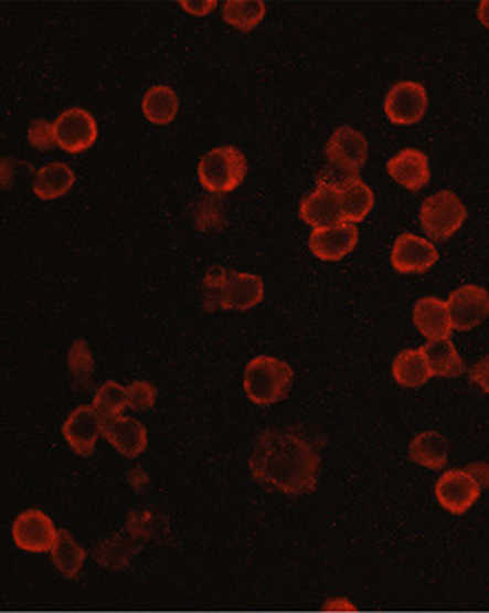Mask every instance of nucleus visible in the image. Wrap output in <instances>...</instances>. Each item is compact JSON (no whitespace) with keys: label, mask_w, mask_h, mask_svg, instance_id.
I'll return each instance as SVG.
<instances>
[{"label":"nucleus","mask_w":489,"mask_h":613,"mask_svg":"<svg viewBox=\"0 0 489 613\" xmlns=\"http://www.w3.org/2000/svg\"><path fill=\"white\" fill-rule=\"evenodd\" d=\"M247 466L258 482L288 496L316 493L319 485V450L296 426L262 432Z\"/></svg>","instance_id":"1"},{"label":"nucleus","mask_w":489,"mask_h":613,"mask_svg":"<svg viewBox=\"0 0 489 613\" xmlns=\"http://www.w3.org/2000/svg\"><path fill=\"white\" fill-rule=\"evenodd\" d=\"M266 286L255 273L230 272L214 268L203 278V307L206 313L215 310H249L264 300Z\"/></svg>","instance_id":"2"},{"label":"nucleus","mask_w":489,"mask_h":613,"mask_svg":"<svg viewBox=\"0 0 489 613\" xmlns=\"http://www.w3.org/2000/svg\"><path fill=\"white\" fill-rule=\"evenodd\" d=\"M293 382V368L276 357H255L247 362L244 371V391L255 405L269 406L281 402Z\"/></svg>","instance_id":"3"},{"label":"nucleus","mask_w":489,"mask_h":613,"mask_svg":"<svg viewBox=\"0 0 489 613\" xmlns=\"http://www.w3.org/2000/svg\"><path fill=\"white\" fill-rule=\"evenodd\" d=\"M247 176V159L237 147L223 145L202 157L198 177L211 193H230L243 184Z\"/></svg>","instance_id":"4"},{"label":"nucleus","mask_w":489,"mask_h":613,"mask_svg":"<svg viewBox=\"0 0 489 613\" xmlns=\"http://www.w3.org/2000/svg\"><path fill=\"white\" fill-rule=\"evenodd\" d=\"M467 208L454 191H438L424 200L421 225L430 240L445 241L453 237L467 220Z\"/></svg>","instance_id":"5"},{"label":"nucleus","mask_w":489,"mask_h":613,"mask_svg":"<svg viewBox=\"0 0 489 613\" xmlns=\"http://www.w3.org/2000/svg\"><path fill=\"white\" fill-rule=\"evenodd\" d=\"M55 141L64 152L83 154L95 145L98 124L95 116L83 107H72L54 120Z\"/></svg>","instance_id":"6"},{"label":"nucleus","mask_w":489,"mask_h":613,"mask_svg":"<svg viewBox=\"0 0 489 613\" xmlns=\"http://www.w3.org/2000/svg\"><path fill=\"white\" fill-rule=\"evenodd\" d=\"M447 305L454 330L468 332L488 319L489 290L474 284L458 287L448 296Z\"/></svg>","instance_id":"7"},{"label":"nucleus","mask_w":489,"mask_h":613,"mask_svg":"<svg viewBox=\"0 0 489 613\" xmlns=\"http://www.w3.org/2000/svg\"><path fill=\"white\" fill-rule=\"evenodd\" d=\"M480 490L479 482L467 469L447 471L435 487L439 505L454 516H461L474 508L479 501Z\"/></svg>","instance_id":"8"},{"label":"nucleus","mask_w":489,"mask_h":613,"mask_svg":"<svg viewBox=\"0 0 489 613\" xmlns=\"http://www.w3.org/2000/svg\"><path fill=\"white\" fill-rule=\"evenodd\" d=\"M57 531L51 517L43 510L29 508L14 519V545L29 553H49L57 540Z\"/></svg>","instance_id":"9"},{"label":"nucleus","mask_w":489,"mask_h":613,"mask_svg":"<svg viewBox=\"0 0 489 613\" xmlns=\"http://www.w3.org/2000/svg\"><path fill=\"white\" fill-rule=\"evenodd\" d=\"M427 112V92L421 83L401 81L390 88L384 113L394 125H415Z\"/></svg>","instance_id":"10"},{"label":"nucleus","mask_w":489,"mask_h":613,"mask_svg":"<svg viewBox=\"0 0 489 613\" xmlns=\"http://www.w3.org/2000/svg\"><path fill=\"white\" fill-rule=\"evenodd\" d=\"M392 266L404 275L429 272L438 263L436 246L426 237L415 234L398 235L392 249Z\"/></svg>","instance_id":"11"},{"label":"nucleus","mask_w":489,"mask_h":613,"mask_svg":"<svg viewBox=\"0 0 489 613\" xmlns=\"http://www.w3.org/2000/svg\"><path fill=\"white\" fill-rule=\"evenodd\" d=\"M326 156L333 167L358 173L369 157V144L360 130L343 125L331 135L326 145Z\"/></svg>","instance_id":"12"},{"label":"nucleus","mask_w":489,"mask_h":613,"mask_svg":"<svg viewBox=\"0 0 489 613\" xmlns=\"http://www.w3.org/2000/svg\"><path fill=\"white\" fill-rule=\"evenodd\" d=\"M102 421L93 405H81L63 423V437L81 457H92L102 435Z\"/></svg>","instance_id":"13"},{"label":"nucleus","mask_w":489,"mask_h":613,"mask_svg":"<svg viewBox=\"0 0 489 613\" xmlns=\"http://www.w3.org/2000/svg\"><path fill=\"white\" fill-rule=\"evenodd\" d=\"M357 243L358 229L354 223L342 222L339 225L313 229L310 234L311 254L328 263L348 257L357 249Z\"/></svg>","instance_id":"14"},{"label":"nucleus","mask_w":489,"mask_h":613,"mask_svg":"<svg viewBox=\"0 0 489 613\" xmlns=\"http://www.w3.org/2000/svg\"><path fill=\"white\" fill-rule=\"evenodd\" d=\"M102 435L116 447V452L121 453L124 457H139L148 446V430L145 424L139 423L132 418H110V420H102Z\"/></svg>","instance_id":"15"},{"label":"nucleus","mask_w":489,"mask_h":613,"mask_svg":"<svg viewBox=\"0 0 489 613\" xmlns=\"http://www.w3.org/2000/svg\"><path fill=\"white\" fill-rule=\"evenodd\" d=\"M299 216L313 229L339 225L343 222L339 191L330 186H317L316 190L302 199Z\"/></svg>","instance_id":"16"},{"label":"nucleus","mask_w":489,"mask_h":613,"mask_svg":"<svg viewBox=\"0 0 489 613\" xmlns=\"http://www.w3.org/2000/svg\"><path fill=\"white\" fill-rule=\"evenodd\" d=\"M413 324L427 341L450 339L454 330L447 302L436 296H426L416 302L413 309Z\"/></svg>","instance_id":"17"},{"label":"nucleus","mask_w":489,"mask_h":613,"mask_svg":"<svg viewBox=\"0 0 489 613\" xmlns=\"http://www.w3.org/2000/svg\"><path fill=\"white\" fill-rule=\"evenodd\" d=\"M390 177L410 191H421L430 180L429 159L418 148H404L386 165Z\"/></svg>","instance_id":"18"},{"label":"nucleus","mask_w":489,"mask_h":613,"mask_svg":"<svg viewBox=\"0 0 489 613\" xmlns=\"http://www.w3.org/2000/svg\"><path fill=\"white\" fill-rule=\"evenodd\" d=\"M337 191H339L343 222L357 225L371 214L375 203L374 191L360 177H352Z\"/></svg>","instance_id":"19"},{"label":"nucleus","mask_w":489,"mask_h":613,"mask_svg":"<svg viewBox=\"0 0 489 613\" xmlns=\"http://www.w3.org/2000/svg\"><path fill=\"white\" fill-rule=\"evenodd\" d=\"M75 184V173L68 165L64 162H49L45 167L40 168L32 182V191L38 199L57 200L68 193Z\"/></svg>","instance_id":"20"},{"label":"nucleus","mask_w":489,"mask_h":613,"mask_svg":"<svg viewBox=\"0 0 489 613\" xmlns=\"http://www.w3.org/2000/svg\"><path fill=\"white\" fill-rule=\"evenodd\" d=\"M422 353L426 357L433 377L442 379H456L465 371V360L459 356L456 346L450 339L429 341L422 346Z\"/></svg>","instance_id":"21"},{"label":"nucleus","mask_w":489,"mask_h":613,"mask_svg":"<svg viewBox=\"0 0 489 613\" xmlns=\"http://www.w3.org/2000/svg\"><path fill=\"white\" fill-rule=\"evenodd\" d=\"M448 443L438 432H422L410 444V457L427 469H444L448 461Z\"/></svg>","instance_id":"22"},{"label":"nucleus","mask_w":489,"mask_h":613,"mask_svg":"<svg viewBox=\"0 0 489 613\" xmlns=\"http://www.w3.org/2000/svg\"><path fill=\"white\" fill-rule=\"evenodd\" d=\"M141 107L148 121L168 125L179 115V95L166 84H156L145 93Z\"/></svg>","instance_id":"23"},{"label":"nucleus","mask_w":489,"mask_h":613,"mask_svg":"<svg viewBox=\"0 0 489 613\" xmlns=\"http://www.w3.org/2000/svg\"><path fill=\"white\" fill-rule=\"evenodd\" d=\"M392 374L395 382L403 388H421L433 379L426 357L418 350H404L398 353L392 364Z\"/></svg>","instance_id":"24"},{"label":"nucleus","mask_w":489,"mask_h":613,"mask_svg":"<svg viewBox=\"0 0 489 613\" xmlns=\"http://www.w3.org/2000/svg\"><path fill=\"white\" fill-rule=\"evenodd\" d=\"M52 562L55 569L68 580L78 577V572L83 569L84 560H86V551L83 546L77 545V540L68 530L57 531V540L52 548Z\"/></svg>","instance_id":"25"},{"label":"nucleus","mask_w":489,"mask_h":613,"mask_svg":"<svg viewBox=\"0 0 489 613\" xmlns=\"http://www.w3.org/2000/svg\"><path fill=\"white\" fill-rule=\"evenodd\" d=\"M266 17V4L261 0L255 2H237V0H230L223 4V19L224 22L234 25L238 31H252L258 23Z\"/></svg>","instance_id":"26"},{"label":"nucleus","mask_w":489,"mask_h":613,"mask_svg":"<svg viewBox=\"0 0 489 613\" xmlns=\"http://www.w3.org/2000/svg\"><path fill=\"white\" fill-rule=\"evenodd\" d=\"M93 409L98 412L102 420H110V418L124 415L125 409H128L127 388L119 385L118 382H113V380L104 383L96 391Z\"/></svg>","instance_id":"27"},{"label":"nucleus","mask_w":489,"mask_h":613,"mask_svg":"<svg viewBox=\"0 0 489 613\" xmlns=\"http://www.w3.org/2000/svg\"><path fill=\"white\" fill-rule=\"evenodd\" d=\"M68 366L78 388L86 389L92 382L93 371H95V360H93L92 350H89L86 339H77L72 345L68 353Z\"/></svg>","instance_id":"28"},{"label":"nucleus","mask_w":489,"mask_h":613,"mask_svg":"<svg viewBox=\"0 0 489 613\" xmlns=\"http://www.w3.org/2000/svg\"><path fill=\"white\" fill-rule=\"evenodd\" d=\"M127 394L128 409H132V411H150L157 402L156 385L145 382V380H136L127 385Z\"/></svg>","instance_id":"29"},{"label":"nucleus","mask_w":489,"mask_h":613,"mask_svg":"<svg viewBox=\"0 0 489 613\" xmlns=\"http://www.w3.org/2000/svg\"><path fill=\"white\" fill-rule=\"evenodd\" d=\"M29 144L38 150H51L57 145L55 141L54 121L34 120L29 127Z\"/></svg>","instance_id":"30"},{"label":"nucleus","mask_w":489,"mask_h":613,"mask_svg":"<svg viewBox=\"0 0 489 613\" xmlns=\"http://www.w3.org/2000/svg\"><path fill=\"white\" fill-rule=\"evenodd\" d=\"M470 382L489 394V356L482 357L476 366H471Z\"/></svg>","instance_id":"31"},{"label":"nucleus","mask_w":489,"mask_h":613,"mask_svg":"<svg viewBox=\"0 0 489 613\" xmlns=\"http://www.w3.org/2000/svg\"><path fill=\"white\" fill-rule=\"evenodd\" d=\"M180 8L188 11V13L196 14V17H205L217 8V2L214 0H198V2H180Z\"/></svg>","instance_id":"32"},{"label":"nucleus","mask_w":489,"mask_h":613,"mask_svg":"<svg viewBox=\"0 0 489 613\" xmlns=\"http://www.w3.org/2000/svg\"><path fill=\"white\" fill-rule=\"evenodd\" d=\"M325 612L348 613L358 612V609L348 598H333V600L326 601Z\"/></svg>","instance_id":"33"},{"label":"nucleus","mask_w":489,"mask_h":613,"mask_svg":"<svg viewBox=\"0 0 489 613\" xmlns=\"http://www.w3.org/2000/svg\"><path fill=\"white\" fill-rule=\"evenodd\" d=\"M468 473H470L474 478L479 482L480 487H486L489 489V464L485 462H479V464H470L467 467Z\"/></svg>","instance_id":"34"},{"label":"nucleus","mask_w":489,"mask_h":613,"mask_svg":"<svg viewBox=\"0 0 489 613\" xmlns=\"http://www.w3.org/2000/svg\"><path fill=\"white\" fill-rule=\"evenodd\" d=\"M477 14H479V20L486 29H489V0H485V2H480L479 10H477Z\"/></svg>","instance_id":"35"}]
</instances>
